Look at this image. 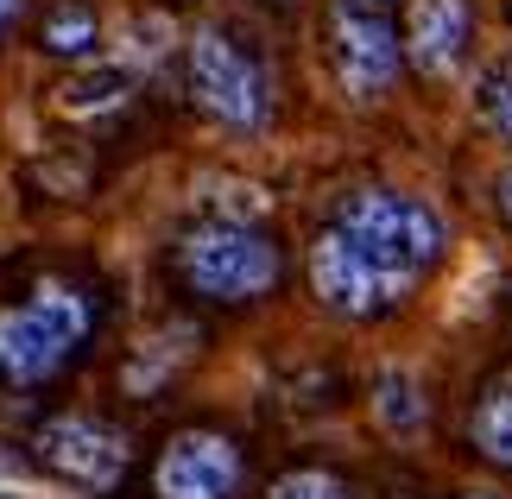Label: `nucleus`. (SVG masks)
<instances>
[{"label": "nucleus", "mask_w": 512, "mask_h": 499, "mask_svg": "<svg viewBox=\"0 0 512 499\" xmlns=\"http://www.w3.org/2000/svg\"><path fill=\"white\" fill-rule=\"evenodd\" d=\"M336 228L373 259V266H386L392 278H405V285H418L443 259L437 209L418 203V196H405V190H354L336 209Z\"/></svg>", "instance_id": "nucleus-1"}, {"label": "nucleus", "mask_w": 512, "mask_h": 499, "mask_svg": "<svg viewBox=\"0 0 512 499\" xmlns=\"http://www.w3.org/2000/svg\"><path fill=\"white\" fill-rule=\"evenodd\" d=\"M177 272L209 304H247L279 285V247L247 222H203L177 247Z\"/></svg>", "instance_id": "nucleus-2"}, {"label": "nucleus", "mask_w": 512, "mask_h": 499, "mask_svg": "<svg viewBox=\"0 0 512 499\" xmlns=\"http://www.w3.org/2000/svg\"><path fill=\"white\" fill-rule=\"evenodd\" d=\"M83 335H89V304L64 285H45L32 304L0 316V379L38 386L83 348Z\"/></svg>", "instance_id": "nucleus-3"}, {"label": "nucleus", "mask_w": 512, "mask_h": 499, "mask_svg": "<svg viewBox=\"0 0 512 499\" xmlns=\"http://www.w3.org/2000/svg\"><path fill=\"white\" fill-rule=\"evenodd\" d=\"M329 57L354 102H380L405 64V32L386 0H329Z\"/></svg>", "instance_id": "nucleus-4"}, {"label": "nucleus", "mask_w": 512, "mask_h": 499, "mask_svg": "<svg viewBox=\"0 0 512 499\" xmlns=\"http://www.w3.org/2000/svg\"><path fill=\"white\" fill-rule=\"evenodd\" d=\"M190 95L203 114L241 133L266 127V114H272V83H266L260 57H247L222 26H203L190 38Z\"/></svg>", "instance_id": "nucleus-5"}, {"label": "nucleus", "mask_w": 512, "mask_h": 499, "mask_svg": "<svg viewBox=\"0 0 512 499\" xmlns=\"http://www.w3.org/2000/svg\"><path fill=\"white\" fill-rule=\"evenodd\" d=\"M310 291L323 297V310L354 316V323H361V316L392 310L411 285H405V278H392L386 266H373V259L354 247L342 228H323L317 247H310Z\"/></svg>", "instance_id": "nucleus-6"}, {"label": "nucleus", "mask_w": 512, "mask_h": 499, "mask_svg": "<svg viewBox=\"0 0 512 499\" xmlns=\"http://www.w3.org/2000/svg\"><path fill=\"white\" fill-rule=\"evenodd\" d=\"M32 449L51 474H64V481L89 487V493H108L127 474V436L95 424V417H51Z\"/></svg>", "instance_id": "nucleus-7"}, {"label": "nucleus", "mask_w": 512, "mask_h": 499, "mask_svg": "<svg viewBox=\"0 0 512 499\" xmlns=\"http://www.w3.org/2000/svg\"><path fill=\"white\" fill-rule=\"evenodd\" d=\"M234 487H241V449L215 430L171 436L159 468H152V493L159 499H234Z\"/></svg>", "instance_id": "nucleus-8"}, {"label": "nucleus", "mask_w": 512, "mask_h": 499, "mask_svg": "<svg viewBox=\"0 0 512 499\" xmlns=\"http://www.w3.org/2000/svg\"><path fill=\"white\" fill-rule=\"evenodd\" d=\"M475 45V7L468 0H411L405 7V57L424 76H456Z\"/></svg>", "instance_id": "nucleus-9"}, {"label": "nucleus", "mask_w": 512, "mask_h": 499, "mask_svg": "<svg viewBox=\"0 0 512 499\" xmlns=\"http://www.w3.org/2000/svg\"><path fill=\"white\" fill-rule=\"evenodd\" d=\"M468 443H475L487 462L512 468V367L481 386L475 411H468Z\"/></svg>", "instance_id": "nucleus-10"}, {"label": "nucleus", "mask_w": 512, "mask_h": 499, "mask_svg": "<svg viewBox=\"0 0 512 499\" xmlns=\"http://www.w3.org/2000/svg\"><path fill=\"white\" fill-rule=\"evenodd\" d=\"M127 95H133V70L102 64V70L70 76V83L57 89V108H64V114H108V108H121Z\"/></svg>", "instance_id": "nucleus-11"}, {"label": "nucleus", "mask_w": 512, "mask_h": 499, "mask_svg": "<svg viewBox=\"0 0 512 499\" xmlns=\"http://www.w3.org/2000/svg\"><path fill=\"white\" fill-rule=\"evenodd\" d=\"M373 417L392 430V436H418L424 430V392L405 367H386L373 379Z\"/></svg>", "instance_id": "nucleus-12"}, {"label": "nucleus", "mask_w": 512, "mask_h": 499, "mask_svg": "<svg viewBox=\"0 0 512 499\" xmlns=\"http://www.w3.org/2000/svg\"><path fill=\"white\" fill-rule=\"evenodd\" d=\"M475 121L512 146V64H506V57L475 76Z\"/></svg>", "instance_id": "nucleus-13"}, {"label": "nucleus", "mask_w": 512, "mask_h": 499, "mask_svg": "<svg viewBox=\"0 0 512 499\" xmlns=\"http://www.w3.org/2000/svg\"><path fill=\"white\" fill-rule=\"evenodd\" d=\"M95 38H102V26H95L89 7H70V0H64V7L45 13V51H57V57H89Z\"/></svg>", "instance_id": "nucleus-14"}, {"label": "nucleus", "mask_w": 512, "mask_h": 499, "mask_svg": "<svg viewBox=\"0 0 512 499\" xmlns=\"http://www.w3.org/2000/svg\"><path fill=\"white\" fill-rule=\"evenodd\" d=\"M266 499H348V487L323 468H298V474H285V481H272Z\"/></svg>", "instance_id": "nucleus-15"}, {"label": "nucleus", "mask_w": 512, "mask_h": 499, "mask_svg": "<svg viewBox=\"0 0 512 499\" xmlns=\"http://www.w3.org/2000/svg\"><path fill=\"white\" fill-rule=\"evenodd\" d=\"M494 196H500V209H506V222H512V165L500 171V184H494Z\"/></svg>", "instance_id": "nucleus-16"}, {"label": "nucleus", "mask_w": 512, "mask_h": 499, "mask_svg": "<svg viewBox=\"0 0 512 499\" xmlns=\"http://www.w3.org/2000/svg\"><path fill=\"white\" fill-rule=\"evenodd\" d=\"M19 13V0H0V32H7V19Z\"/></svg>", "instance_id": "nucleus-17"}, {"label": "nucleus", "mask_w": 512, "mask_h": 499, "mask_svg": "<svg viewBox=\"0 0 512 499\" xmlns=\"http://www.w3.org/2000/svg\"><path fill=\"white\" fill-rule=\"evenodd\" d=\"M0 468H13V455H7V449H0Z\"/></svg>", "instance_id": "nucleus-18"}, {"label": "nucleus", "mask_w": 512, "mask_h": 499, "mask_svg": "<svg viewBox=\"0 0 512 499\" xmlns=\"http://www.w3.org/2000/svg\"><path fill=\"white\" fill-rule=\"evenodd\" d=\"M468 499H494V493H468Z\"/></svg>", "instance_id": "nucleus-19"}, {"label": "nucleus", "mask_w": 512, "mask_h": 499, "mask_svg": "<svg viewBox=\"0 0 512 499\" xmlns=\"http://www.w3.org/2000/svg\"><path fill=\"white\" fill-rule=\"evenodd\" d=\"M279 7H291V0H279Z\"/></svg>", "instance_id": "nucleus-20"}, {"label": "nucleus", "mask_w": 512, "mask_h": 499, "mask_svg": "<svg viewBox=\"0 0 512 499\" xmlns=\"http://www.w3.org/2000/svg\"><path fill=\"white\" fill-rule=\"evenodd\" d=\"M0 499H7V493H0Z\"/></svg>", "instance_id": "nucleus-21"}]
</instances>
